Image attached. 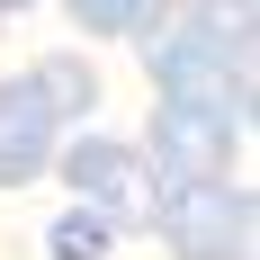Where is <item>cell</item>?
<instances>
[{
    "instance_id": "obj_1",
    "label": "cell",
    "mask_w": 260,
    "mask_h": 260,
    "mask_svg": "<svg viewBox=\"0 0 260 260\" xmlns=\"http://www.w3.org/2000/svg\"><path fill=\"white\" fill-rule=\"evenodd\" d=\"M135 45H144L153 99H215V108H234L242 126H251L260 72H251V36L242 27H215L198 0H161L153 18L135 27Z\"/></svg>"
},
{
    "instance_id": "obj_2",
    "label": "cell",
    "mask_w": 260,
    "mask_h": 260,
    "mask_svg": "<svg viewBox=\"0 0 260 260\" xmlns=\"http://www.w3.org/2000/svg\"><path fill=\"white\" fill-rule=\"evenodd\" d=\"M144 234H161L171 260H260V207L242 180H171Z\"/></svg>"
},
{
    "instance_id": "obj_3",
    "label": "cell",
    "mask_w": 260,
    "mask_h": 260,
    "mask_svg": "<svg viewBox=\"0 0 260 260\" xmlns=\"http://www.w3.org/2000/svg\"><path fill=\"white\" fill-rule=\"evenodd\" d=\"M54 171H63V188L72 198H90V207L117 215V234H135V224H153V161H144V144H126V135H99V126H72L63 144H54Z\"/></svg>"
},
{
    "instance_id": "obj_4",
    "label": "cell",
    "mask_w": 260,
    "mask_h": 260,
    "mask_svg": "<svg viewBox=\"0 0 260 260\" xmlns=\"http://www.w3.org/2000/svg\"><path fill=\"white\" fill-rule=\"evenodd\" d=\"M242 117L215 99H153V144H144V161H153V180H234V153H242Z\"/></svg>"
},
{
    "instance_id": "obj_5",
    "label": "cell",
    "mask_w": 260,
    "mask_h": 260,
    "mask_svg": "<svg viewBox=\"0 0 260 260\" xmlns=\"http://www.w3.org/2000/svg\"><path fill=\"white\" fill-rule=\"evenodd\" d=\"M54 144H63V126H54V108L36 81H0V188H36L54 171Z\"/></svg>"
},
{
    "instance_id": "obj_6",
    "label": "cell",
    "mask_w": 260,
    "mask_h": 260,
    "mask_svg": "<svg viewBox=\"0 0 260 260\" xmlns=\"http://www.w3.org/2000/svg\"><path fill=\"white\" fill-rule=\"evenodd\" d=\"M27 81L45 90V108H54V126H63V135L90 126V108H99V63H90V54H36Z\"/></svg>"
},
{
    "instance_id": "obj_7",
    "label": "cell",
    "mask_w": 260,
    "mask_h": 260,
    "mask_svg": "<svg viewBox=\"0 0 260 260\" xmlns=\"http://www.w3.org/2000/svg\"><path fill=\"white\" fill-rule=\"evenodd\" d=\"M45 251H54V260H108V251H117V215L90 207V198H72V215H54Z\"/></svg>"
},
{
    "instance_id": "obj_8",
    "label": "cell",
    "mask_w": 260,
    "mask_h": 260,
    "mask_svg": "<svg viewBox=\"0 0 260 260\" xmlns=\"http://www.w3.org/2000/svg\"><path fill=\"white\" fill-rule=\"evenodd\" d=\"M153 9H161V0H63V18H72L81 36H135Z\"/></svg>"
},
{
    "instance_id": "obj_9",
    "label": "cell",
    "mask_w": 260,
    "mask_h": 260,
    "mask_svg": "<svg viewBox=\"0 0 260 260\" xmlns=\"http://www.w3.org/2000/svg\"><path fill=\"white\" fill-rule=\"evenodd\" d=\"M198 9H207L215 27H242V36H251V18H260V0H198Z\"/></svg>"
},
{
    "instance_id": "obj_10",
    "label": "cell",
    "mask_w": 260,
    "mask_h": 260,
    "mask_svg": "<svg viewBox=\"0 0 260 260\" xmlns=\"http://www.w3.org/2000/svg\"><path fill=\"white\" fill-rule=\"evenodd\" d=\"M27 9H36V0H0V27H9V18H27Z\"/></svg>"
}]
</instances>
